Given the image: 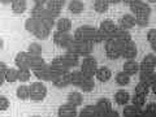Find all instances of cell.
Listing matches in <instances>:
<instances>
[{
  "label": "cell",
  "instance_id": "1",
  "mask_svg": "<svg viewBox=\"0 0 156 117\" xmlns=\"http://www.w3.org/2000/svg\"><path fill=\"white\" fill-rule=\"evenodd\" d=\"M74 39L78 41H85V42H91L92 44L95 43H101L103 38H101L100 33L98 29L91 27V26H81L74 31Z\"/></svg>",
  "mask_w": 156,
  "mask_h": 117
},
{
  "label": "cell",
  "instance_id": "2",
  "mask_svg": "<svg viewBox=\"0 0 156 117\" xmlns=\"http://www.w3.org/2000/svg\"><path fill=\"white\" fill-rule=\"evenodd\" d=\"M25 29H26V31L33 34L34 37H37L38 39H41V41L47 39L48 35H50V33H51L50 29H47L39 20L33 18V17L27 18L25 21Z\"/></svg>",
  "mask_w": 156,
  "mask_h": 117
},
{
  "label": "cell",
  "instance_id": "3",
  "mask_svg": "<svg viewBox=\"0 0 156 117\" xmlns=\"http://www.w3.org/2000/svg\"><path fill=\"white\" fill-rule=\"evenodd\" d=\"M92 48L94 44L91 42H85V41H78V39H73V42L70 43L66 48V52L76 53L78 56H89L92 53Z\"/></svg>",
  "mask_w": 156,
  "mask_h": 117
},
{
  "label": "cell",
  "instance_id": "4",
  "mask_svg": "<svg viewBox=\"0 0 156 117\" xmlns=\"http://www.w3.org/2000/svg\"><path fill=\"white\" fill-rule=\"evenodd\" d=\"M104 48H105L107 57L111 58V60H116V58L121 57V44H120L119 41H116V39L111 38L108 41H105Z\"/></svg>",
  "mask_w": 156,
  "mask_h": 117
},
{
  "label": "cell",
  "instance_id": "5",
  "mask_svg": "<svg viewBox=\"0 0 156 117\" xmlns=\"http://www.w3.org/2000/svg\"><path fill=\"white\" fill-rule=\"evenodd\" d=\"M98 69V61L94 56H85L83 60L81 62V70L83 72V74L87 77H94L95 72Z\"/></svg>",
  "mask_w": 156,
  "mask_h": 117
},
{
  "label": "cell",
  "instance_id": "6",
  "mask_svg": "<svg viewBox=\"0 0 156 117\" xmlns=\"http://www.w3.org/2000/svg\"><path fill=\"white\" fill-rule=\"evenodd\" d=\"M116 29H117V25L112 20H104V21L100 23V27L98 29V30H99L101 38H103V42H105V41H108V39L113 38Z\"/></svg>",
  "mask_w": 156,
  "mask_h": 117
},
{
  "label": "cell",
  "instance_id": "7",
  "mask_svg": "<svg viewBox=\"0 0 156 117\" xmlns=\"http://www.w3.org/2000/svg\"><path fill=\"white\" fill-rule=\"evenodd\" d=\"M30 87V99L35 101H42L47 95V87L42 82H33Z\"/></svg>",
  "mask_w": 156,
  "mask_h": 117
},
{
  "label": "cell",
  "instance_id": "8",
  "mask_svg": "<svg viewBox=\"0 0 156 117\" xmlns=\"http://www.w3.org/2000/svg\"><path fill=\"white\" fill-rule=\"evenodd\" d=\"M129 8L133 14H151V8L143 0H131L129 3Z\"/></svg>",
  "mask_w": 156,
  "mask_h": 117
},
{
  "label": "cell",
  "instance_id": "9",
  "mask_svg": "<svg viewBox=\"0 0 156 117\" xmlns=\"http://www.w3.org/2000/svg\"><path fill=\"white\" fill-rule=\"evenodd\" d=\"M121 44V57H125L126 60H130V58H135L138 50H136V46L133 41H128V42H120Z\"/></svg>",
  "mask_w": 156,
  "mask_h": 117
},
{
  "label": "cell",
  "instance_id": "10",
  "mask_svg": "<svg viewBox=\"0 0 156 117\" xmlns=\"http://www.w3.org/2000/svg\"><path fill=\"white\" fill-rule=\"evenodd\" d=\"M73 39H74V37L69 33H62V31L53 33V42H55L58 47H62V48H65V50L73 42Z\"/></svg>",
  "mask_w": 156,
  "mask_h": 117
},
{
  "label": "cell",
  "instance_id": "11",
  "mask_svg": "<svg viewBox=\"0 0 156 117\" xmlns=\"http://www.w3.org/2000/svg\"><path fill=\"white\" fill-rule=\"evenodd\" d=\"M33 73L35 74V77L38 78V80H41V81H51L52 82L53 78H55V76H53L50 65H47L46 62L42 66H39L38 69L33 70Z\"/></svg>",
  "mask_w": 156,
  "mask_h": 117
},
{
  "label": "cell",
  "instance_id": "12",
  "mask_svg": "<svg viewBox=\"0 0 156 117\" xmlns=\"http://www.w3.org/2000/svg\"><path fill=\"white\" fill-rule=\"evenodd\" d=\"M50 68H51V70H52V73H53V76H55V78H56L57 76L64 74V73L69 72V68H68L66 65H64V62L61 61L60 56L53 58L52 62L50 64ZM55 78H53V80H55Z\"/></svg>",
  "mask_w": 156,
  "mask_h": 117
},
{
  "label": "cell",
  "instance_id": "13",
  "mask_svg": "<svg viewBox=\"0 0 156 117\" xmlns=\"http://www.w3.org/2000/svg\"><path fill=\"white\" fill-rule=\"evenodd\" d=\"M65 0H48L46 3L47 4V9L48 12L52 14V17H58V14H60L61 9H62V5H64Z\"/></svg>",
  "mask_w": 156,
  "mask_h": 117
},
{
  "label": "cell",
  "instance_id": "14",
  "mask_svg": "<svg viewBox=\"0 0 156 117\" xmlns=\"http://www.w3.org/2000/svg\"><path fill=\"white\" fill-rule=\"evenodd\" d=\"M96 107V112H98V116L100 117H107V115H108V112L112 109V104L111 101L108 99H100L98 103L95 104Z\"/></svg>",
  "mask_w": 156,
  "mask_h": 117
},
{
  "label": "cell",
  "instance_id": "15",
  "mask_svg": "<svg viewBox=\"0 0 156 117\" xmlns=\"http://www.w3.org/2000/svg\"><path fill=\"white\" fill-rule=\"evenodd\" d=\"M31 17L33 18H37V20H43V18H47V17H52V14L48 12V9L44 8L43 5H38V4H35V5L31 9ZM55 18V17H53Z\"/></svg>",
  "mask_w": 156,
  "mask_h": 117
},
{
  "label": "cell",
  "instance_id": "16",
  "mask_svg": "<svg viewBox=\"0 0 156 117\" xmlns=\"http://www.w3.org/2000/svg\"><path fill=\"white\" fill-rule=\"evenodd\" d=\"M61 61L64 62V65H66L68 68H73V66H77L80 64V56L76 55V53H72V52H66L64 55L60 56Z\"/></svg>",
  "mask_w": 156,
  "mask_h": 117
},
{
  "label": "cell",
  "instance_id": "17",
  "mask_svg": "<svg viewBox=\"0 0 156 117\" xmlns=\"http://www.w3.org/2000/svg\"><path fill=\"white\" fill-rule=\"evenodd\" d=\"M156 68V56L154 53H148L143 57L142 62L139 64V69H147V70H155Z\"/></svg>",
  "mask_w": 156,
  "mask_h": 117
},
{
  "label": "cell",
  "instance_id": "18",
  "mask_svg": "<svg viewBox=\"0 0 156 117\" xmlns=\"http://www.w3.org/2000/svg\"><path fill=\"white\" fill-rule=\"evenodd\" d=\"M43 64H44V60H43V57L41 55H31V53H29L27 65H29V69L30 70H35V69H38L39 66H42Z\"/></svg>",
  "mask_w": 156,
  "mask_h": 117
},
{
  "label": "cell",
  "instance_id": "19",
  "mask_svg": "<svg viewBox=\"0 0 156 117\" xmlns=\"http://www.w3.org/2000/svg\"><path fill=\"white\" fill-rule=\"evenodd\" d=\"M52 83L55 85L57 89H64V87L70 85V72L64 73V74L57 76L55 80L52 81Z\"/></svg>",
  "mask_w": 156,
  "mask_h": 117
},
{
  "label": "cell",
  "instance_id": "20",
  "mask_svg": "<svg viewBox=\"0 0 156 117\" xmlns=\"http://www.w3.org/2000/svg\"><path fill=\"white\" fill-rule=\"evenodd\" d=\"M136 25L135 23V17L133 14H125L120 18L119 21V27H122L125 30H130L131 27H134Z\"/></svg>",
  "mask_w": 156,
  "mask_h": 117
},
{
  "label": "cell",
  "instance_id": "21",
  "mask_svg": "<svg viewBox=\"0 0 156 117\" xmlns=\"http://www.w3.org/2000/svg\"><path fill=\"white\" fill-rule=\"evenodd\" d=\"M124 72L129 76H135L136 73L139 72V64L136 62L134 58H130V60H126L124 64Z\"/></svg>",
  "mask_w": 156,
  "mask_h": 117
},
{
  "label": "cell",
  "instance_id": "22",
  "mask_svg": "<svg viewBox=\"0 0 156 117\" xmlns=\"http://www.w3.org/2000/svg\"><path fill=\"white\" fill-rule=\"evenodd\" d=\"M66 103L68 104H70L73 107H80L82 105V103H83V96H82L81 92H78V91H73L70 92L69 95H68V100H66Z\"/></svg>",
  "mask_w": 156,
  "mask_h": 117
},
{
  "label": "cell",
  "instance_id": "23",
  "mask_svg": "<svg viewBox=\"0 0 156 117\" xmlns=\"http://www.w3.org/2000/svg\"><path fill=\"white\" fill-rule=\"evenodd\" d=\"M113 39L119 42H128V41H131V34L129 33V30H125V29L117 26L116 31L113 34Z\"/></svg>",
  "mask_w": 156,
  "mask_h": 117
},
{
  "label": "cell",
  "instance_id": "24",
  "mask_svg": "<svg viewBox=\"0 0 156 117\" xmlns=\"http://www.w3.org/2000/svg\"><path fill=\"white\" fill-rule=\"evenodd\" d=\"M95 77L100 82H108L112 77V72H111V69H108V68H105V66L98 68L95 72Z\"/></svg>",
  "mask_w": 156,
  "mask_h": 117
},
{
  "label": "cell",
  "instance_id": "25",
  "mask_svg": "<svg viewBox=\"0 0 156 117\" xmlns=\"http://www.w3.org/2000/svg\"><path fill=\"white\" fill-rule=\"evenodd\" d=\"M27 56H29V53L27 51L25 52H20L17 53V56L16 58H14V62H16V66L18 68V69H29V65H27Z\"/></svg>",
  "mask_w": 156,
  "mask_h": 117
},
{
  "label": "cell",
  "instance_id": "26",
  "mask_svg": "<svg viewBox=\"0 0 156 117\" xmlns=\"http://www.w3.org/2000/svg\"><path fill=\"white\" fill-rule=\"evenodd\" d=\"M77 111H76V107H73L70 104H64L58 108V116H62V117H74L77 116Z\"/></svg>",
  "mask_w": 156,
  "mask_h": 117
},
{
  "label": "cell",
  "instance_id": "27",
  "mask_svg": "<svg viewBox=\"0 0 156 117\" xmlns=\"http://www.w3.org/2000/svg\"><path fill=\"white\" fill-rule=\"evenodd\" d=\"M129 100H130V95H129L128 91L119 90L115 94V101L119 105H126V104L129 103Z\"/></svg>",
  "mask_w": 156,
  "mask_h": 117
},
{
  "label": "cell",
  "instance_id": "28",
  "mask_svg": "<svg viewBox=\"0 0 156 117\" xmlns=\"http://www.w3.org/2000/svg\"><path fill=\"white\" fill-rule=\"evenodd\" d=\"M56 29H57V31H62V33H69L72 30V21L69 18H60V20H57V22H56Z\"/></svg>",
  "mask_w": 156,
  "mask_h": 117
},
{
  "label": "cell",
  "instance_id": "29",
  "mask_svg": "<svg viewBox=\"0 0 156 117\" xmlns=\"http://www.w3.org/2000/svg\"><path fill=\"white\" fill-rule=\"evenodd\" d=\"M85 78H86V76L83 74L82 70H73V72H70V85L80 87V85L82 83V81H83Z\"/></svg>",
  "mask_w": 156,
  "mask_h": 117
},
{
  "label": "cell",
  "instance_id": "30",
  "mask_svg": "<svg viewBox=\"0 0 156 117\" xmlns=\"http://www.w3.org/2000/svg\"><path fill=\"white\" fill-rule=\"evenodd\" d=\"M140 117H156V103H148L140 109Z\"/></svg>",
  "mask_w": 156,
  "mask_h": 117
},
{
  "label": "cell",
  "instance_id": "31",
  "mask_svg": "<svg viewBox=\"0 0 156 117\" xmlns=\"http://www.w3.org/2000/svg\"><path fill=\"white\" fill-rule=\"evenodd\" d=\"M12 11L17 14H21L26 11V0H13L11 3Z\"/></svg>",
  "mask_w": 156,
  "mask_h": 117
},
{
  "label": "cell",
  "instance_id": "32",
  "mask_svg": "<svg viewBox=\"0 0 156 117\" xmlns=\"http://www.w3.org/2000/svg\"><path fill=\"white\" fill-rule=\"evenodd\" d=\"M83 9H85V5L81 0H70L69 2V11L73 14H80L83 12Z\"/></svg>",
  "mask_w": 156,
  "mask_h": 117
},
{
  "label": "cell",
  "instance_id": "33",
  "mask_svg": "<svg viewBox=\"0 0 156 117\" xmlns=\"http://www.w3.org/2000/svg\"><path fill=\"white\" fill-rule=\"evenodd\" d=\"M94 87H95L94 78H92V77H87V76H86L85 80L82 81V83L80 85V89H81L82 91H85V92L92 91V90H94Z\"/></svg>",
  "mask_w": 156,
  "mask_h": 117
},
{
  "label": "cell",
  "instance_id": "34",
  "mask_svg": "<svg viewBox=\"0 0 156 117\" xmlns=\"http://www.w3.org/2000/svg\"><path fill=\"white\" fill-rule=\"evenodd\" d=\"M17 98L21 100H26V99H30V87L26 86V85H21L17 89L16 91Z\"/></svg>",
  "mask_w": 156,
  "mask_h": 117
},
{
  "label": "cell",
  "instance_id": "35",
  "mask_svg": "<svg viewBox=\"0 0 156 117\" xmlns=\"http://www.w3.org/2000/svg\"><path fill=\"white\" fill-rule=\"evenodd\" d=\"M78 115L82 116V117H95V116H98L96 107L95 105H86L81 109V112Z\"/></svg>",
  "mask_w": 156,
  "mask_h": 117
},
{
  "label": "cell",
  "instance_id": "36",
  "mask_svg": "<svg viewBox=\"0 0 156 117\" xmlns=\"http://www.w3.org/2000/svg\"><path fill=\"white\" fill-rule=\"evenodd\" d=\"M122 115L126 117H135V116H140V108H136L134 104L131 105H126L124 108Z\"/></svg>",
  "mask_w": 156,
  "mask_h": 117
},
{
  "label": "cell",
  "instance_id": "37",
  "mask_svg": "<svg viewBox=\"0 0 156 117\" xmlns=\"http://www.w3.org/2000/svg\"><path fill=\"white\" fill-rule=\"evenodd\" d=\"M109 3L107 0H95L94 2V9L98 13H105L108 11Z\"/></svg>",
  "mask_w": 156,
  "mask_h": 117
},
{
  "label": "cell",
  "instance_id": "38",
  "mask_svg": "<svg viewBox=\"0 0 156 117\" xmlns=\"http://www.w3.org/2000/svg\"><path fill=\"white\" fill-rule=\"evenodd\" d=\"M4 77H5V81L7 82H16L18 81V69H13V68H11V69H7V72L4 73Z\"/></svg>",
  "mask_w": 156,
  "mask_h": 117
},
{
  "label": "cell",
  "instance_id": "39",
  "mask_svg": "<svg viewBox=\"0 0 156 117\" xmlns=\"http://www.w3.org/2000/svg\"><path fill=\"white\" fill-rule=\"evenodd\" d=\"M131 99V103H133L136 108H140L142 109L144 104H146V95H140V94H134L133 98H130Z\"/></svg>",
  "mask_w": 156,
  "mask_h": 117
},
{
  "label": "cell",
  "instance_id": "40",
  "mask_svg": "<svg viewBox=\"0 0 156 117\" xmlns=\"http://www.w3.org/2000/svg\"><path fill=\"white\" fill-rule=\"evenodd\" d=\"M116 82H117V85H120V86H126V85H129V82H130V76L126 74L124 70L120 72V73H117V76H116Z\"/></svg>",
  "mask_w": 156,
  "mask_h": 117
},
{
  "label": "cell",
  "instance_id": "41",
  "mask_svg": "<svg viewBox=\"0 0 156 117\" xmlns=\"http://www.w3.org/2000/svg\"><path fill=\"white\" fill-rule=\"evenodd\" d=\"M148 91H150V85L148 83H146V82H143V81H139L138 83H136V86H135V94H140V95H146V96H147Z\"/></svg>",
  "mask_w": 156,
  "mask_h": 117
},
{
  "label": "cell",
  "instance_id": "42",
  "mask_svg": "<svg viewBox=\"0 0 156 117\" xmlns=\"http://www.w3.org/2000/svg\"><path fill=\"white\" fill-rule=\"evenodd\" d=\"M135 17V23L138 26H147L148 22H150V14H138V16H134Z\"/></svg>",
  "mask_w": 156,
  "mask_h": 117
},
{
  "label": "cell",
  "instance_id": "43",
  "mask_svg": "<svg viewBox=\"0 0 156 117\" xmlns=\"http://www.w3.org/2000/svg\"><path fill=\"white\" fill-rule=\"evenodd\" d=\"M147 41L150 42L151 48L156 52V29H151L147 33Z\"/></svg>",
  "mask_w": 156,
  "mask_h": 117
},
{
  "label": "cell",
  "instance_id": "44",
  "mask_svg": "<svg viewBox=\"0 0 156 117\" xmlns=\"http://www.w3.org/2000/svg\"><path fill=\"white\" fill-rule=\"evenodd\" d=\"M31 77V73H30V69H18V81L21 82H27L30 80Z\"/></svg>",
  "mask_w": 156,
  "mask_h": 117
},
{
  "label": "cell",
  "instance_id": "45",
  "mask_svg": "<svg viewBox=\"0 0 156 117\" xmlns=\"http://www.w3.org/2000/svg\"><path fill=\"white\" fill-rule=\"evenodd\" d=\"M27 52L31 53V55H42V46H39L38 43H30Z\"/></svg>",
  "mask_w": 156,
  "mask_h": 117
},
{
  "label": "cell",
  "instance_id": "46",
  "mask_svg": "<svg viewBox=\"0 0 156 117\" xmlns=\"http://www.w3.org/2000/svg\"><path fill=\"white\" fill-rule=\"evenodd\" d=\"M41 22H42L43 25H44L47 29H50V30H52L53 26L56 25L55 18H53V17H47V18H43V20H41Z\"/></svg>",
  "mask_w": 156,
  "mask_h": 117
},
{
  "label": "cell",
  "instance_id": "47",
  "mask_svg": "<svg viewBox=\"0 0 156 117\" xmlns=\"http://www.w3.org/2000/svg\"><path fill=\"white\" fill-rule=\"evenodd\" d=\"M9 108V100L5 96L0 95V111H5Z\"/></svg>",
  "mask_w": 156,
  "mask_h": 117
},
{
  "label": "cell",
  "instance_id": "48",
  "mask_svg": "<svg viewBox=\"0 0 156 117\" xmlns=\"http://www.w3.org/2000/svg\"><path fill=\"white\" fill-rule=\"evenodd\" d=\"M7 69H8L7 64H4V62L0 61V73H2V74H4V73L7 72Z\"/></svg>",
  "mask_w": 156,
  "mask_h": 117
},
{
  "label": "cell",
  "instance_id": "49",
  "mask_svg": "<svg viewBox=\"0 0 156 117\" xmlns=\"http://www.w3.org/2000/svg\"><path fill=\"white\" fill-rule=\"evenodd\" d=\"M108 116H111V117H115V116H119V112H117V111H115L113 108H112L109 112H108V115H107V117H108Z\"/></svg>",
  "mask_w": 156,
  "mask_h": 117
},
{
  "label": "cell",
  "instance_id": "50",
  "mask_svg": "<svg viewBox=\"0 0 156 117\" xmlns=\"http://www.w3.org/2000/svg\"><path fill=\"white\" fill-rule=\"evenodd\" d=\"M33 2L35 4H38V5H43V4H46L48 0H33Z\"/></svg>",
  "mask_w": 156,
  "mask_h": 117
},
{
  "label": "cell",
  "instance_id": "51",
  "mask_svg": "<svg viewBox=\"0 0 156 117\" xmlns=\"http://www.w3.org/2000/svg\"><path fill=\"white\" fill-rule=\"evenodd\" d=\"M4 82H5V77H4V74H2V73H0V86H2Z\"/></svg>",
  "mask_w": 156,
  "mask_h": 117
},
{
  "label": "cell",
  "instance_id": "52",
  "mask_svg": "<svg viewBox=\"0 0 156 117\" xmlns=\"http://www.w3.org/2000/svg\"><path fill=\"white\" fill-rule=\"evenodd\" d=\"M150 87H151V89H152V91H154V94H156V81H155V82H154V83H152V85H151Z\"/></svg>",
  "mask_w": 156,
  "mask_h": 117
},
{
  "label": "cell",
  "instance_id": "53",
  "mask_svg": "<svg viewBox=\"0 0 156 117\" xmlns=\"http://www.w3.org/2000/svg\"><path fill=\"white\" fill-rule=\"evenodd\" d=\"M109 4H117V3H121V0H107Z\"/></svg>",
  "mask_w": 156,
  "mask_h": 117
},
{
  "label": "cell",
  "instance_id": "54",
  "mask_svg": "<svg viewBox=\"0 0 156 117\" xmlns=\"http://www.w3.org/2000/svg\"><path fill=\"white\" fill-rule=\"evenodd\" d=\"M3 47H4V41L0 38V50H3Z\"/></svg>",
  "mask_w": 156,
  "mask_h": 117
},
{
  "label": "cell",
  "instance_id": "55",
  "mask_svg": "<svg viewBox=\"0 0 156 117\" xmlns=\"http://www.w3.org/2000/svg\"><path fill=\"white\" fill-rule=\"evenodd\" d=\"M2 3H4V4H9V3H12V0H0Z\"/></svg>",
  "mask_w": 156,
  "mask_h": 117
},
{
  "label": "cell",
  "instance_id": "56",
  "mask_svg": "<svg viewBox=\"0 0 156 117\" xmlns=\"http://www.w3.org/2000/svg\"><path fill=\"white\" fill-rule=\"evenodd\" d=\"M131 2V0H121V3H124V4H128L129 5V3Z\"/></svg>",
  "mask_w": 156,
  "mask_h": 117
},
{
  "label": "cell",
  "instance_id": "57",
  "mask_svg": "<svg viewBox=\"0 0 156 117\" xmlns=\"http://www.w3.org/2000/svg\"><path fill=\"white\" fill-rule=\"evenodd\" d=\"M147 2H150V3H156V0H147Z\"/></svg>",
  "mask_w": 156,
  "mask_h": 117
},
{
  "label": "cell",
  "instance_id": "58",
  "mask_svg": "<svg viewBox=\"0 0 156 117\" xmlns=\"http://www.w3.org/2000/svg\"><path fill=\"white\" fill-rule=\"evenodd\" d=\"M155 78H156V72H155Z\"/></svg>",
  "mask_w": 156,
  "mask_h": 117
},
{
  "label": "cell",
  "instance_id": "59",
  "mask_svg": "<svg viewBox=\"0 0 156 117\" xmlns=\"http://www.w3.org/2000/svg\"><path fill=\"white\" fill-rule=\"evenodd\" d=\"M12 2H13V0H12Z\"/></svg>",
  "mask_w": 156,
  "mask_h": 117
},
{
  "label": "cell",
  "instance_id": "60",
  "mask_svg": "<svg viewBox=\"0 0 156 117\" xmlns=\"http://www.w3.org/2000/svg\"><path fill=\"white\" fill-rule=\"evenodd\" d=\"M155 9H156V8H155Z\"/></svg>",
  "mask_w": 156,
  "mask_h": 117
}]
</instances>
